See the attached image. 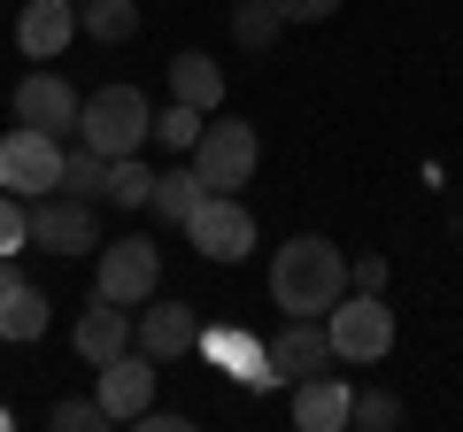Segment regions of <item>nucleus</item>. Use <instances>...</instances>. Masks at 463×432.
Segmentation results:
<instances>
[{
    "mask_svg": "<svg viewBox=\"0 0 463 432\" xmlns=\"http://www.w3.org/2000/svg\"><path fill=\"white\" fill-rule=\"evenodd\" d=\"M185 239H194L201 263H248L255 255V216L240 209V193H201V209L185 216Z\"/></svg>",
    "mask_w": 463,
    "mask_h": 432,
    "instance_id": "5",
    "label": "nucleus"
},
{
    "mask_svg": "<svg viewBox=\"0 0 463 432\" xmlns=\"http://www.w3.org/2000/svg\"><path fill=\"white\" fill-rule=\"evenodd\" d=\"M340 294H347V255L332 248L325 232H294L270 255V301H279L286 316H325Z\"/></svg>",
    "mask_w": 463,
    "mask_h": 432,
    "instance_id": "1",
    "label": "nucleus"
},
{
    "mask_svg": "<svg viewBox=\"0 0 463 432\" xmlns=\"http://www.w3.org/2000/svg\"><path fill=\"white\" fill-rule=\"evenodd\" d=\"M325 333H332V355L340 363H386L394 355V309L355 286V294H340L325 309Z\"/></svg>",
    "mask_w": 463,
    "mask_h": 432,
    "instance_id": "3",
    "label": "nucleus"
},
{
    "mask_svg": "<svg viewBox=\"0 0 463 432\" xmlns=\"http://www.w3.org/2000/svg\"><path fill=\"white\" fill-rule=\"evenodd\" d=\"M0 193H24V201L62 193V139L16 124V132L0 139Z\"/></svg>",
    "mask_w": 463,
    "mask_h": 432,
    "instance_id": "6",
    "label": "nucleus"
},
{
    "mask_svg": "<svg viewBox=\"0 0 463 432\" xmlns=\"http://www.w3.org/2000/svg\"><path fill=\"white\" fill-rule=\"evenodd\" d=\"M170 100H194V108H216V100H224V70H216V54H201V47L170 54Z\"/></svg>",
    "mask_w": 463,
    "mask_h": 432,
    "instance_id": "16",
    "label": "nucleus"
},
{
    "mask_svg": "<svg viewBox=\"0 0 463 432\" xmlns=\"http://www.w3.org/2000/svg\"><path fill=\"white\" fill-rule=\"evenodd\" d=\"M332 8H340V0H279V16H286V23H325Z\"/></svg>",
    "mask_w": 463,
    "mask_h": 432,
    "instance_id": "29",
    "label": "nucleus"
},
{
    "mask_svg": "<svg viewBox=\"0 0 463 432\" xmlns=\"http://www.w3.org/2000/svg\"><path fill=\"white\" fill-rule=\"evenodd\" d=\"M255 163H263V139H255V124H240V117L201 124V139H194V170H201V185H209V193H240V185L255 178Z\"/></svg>",
    "mask_w": 463,
    "mask_h": 432,
    "instance_id": "4",
    "label": "nucleus"
},
{
    "mask_svg": "<svg viewBox=\"0 0 463 432\" xmlns=\"http://www.w3.org/2000/svg\"><path fill=\"white\" fill-rule=\"evenodd\" d=\"M279 32H286L279 0H232V39H240V47H248V54L279 47Z\"/></svg>",
    "mask_w": 463,
    "mask_h": 432,
    "instance_id": "20",
    "label": "nucleus"
},
{
    "mask_svg": "<svg viewBox=\"0 0 463 432\" xmlns=\"http://www.w3.org/2000/svg\"><path fill=\"white\" fill-rule=\"evenodd\" d=\"M347 278L364 286V294H386V255H355V263H347Z\"/></svg>",
    "mask_w": 463,
    "mask_h": 432,
    "instance_id": "28",
    "label": "nucleus"
},
{
    "mask_svg": "<svg viewBox=\"0 0 463 432\" xmlns=\"http://www.w3.org/2000/svg\"><path fill=\"white\" fill-rule=\"evenodd\" d=\"M132 348L155 355V363H178V355L201 348V316L185 301H147V316H132Z\"/></svg>",
    "mask_w": 463,
    "mask_h": 432,
    "instance_id": "11",
    "label": "nucleus"
},
{
    "mask_svg": "<svg viewBox=\"0 0 463 432\" xmlns=\"http://www.w3.org/2000/svg\"><path fill=\"white\" fill-rule=\"evenodd\" d=\"M201 124H209V108H194V100H170V108H155V139H163L170 155H194Z\"/></svg>",
    "mask_w": 463,
    "mask_h": 432,
    "instance_id": "23",
    "label": "nucleus"
},
{
    "mask_svg": "<svg viewBox=\"0 0 463 432\" xmlns=\"http://www.w3.org/2000/svg\"><path fill=\"white\" fill-rule=\"evenodd\" d=\"M47 425H54V432H100V425H109V409H100V394H93V401H54Z\"/></svg>",
    "mask_w": 463,
    "mask_h": 432,
    "instance_id": "27",
    "label": "nucleus"
},
{
    "mask_svg": "<svg viewBox=\"0 0 463 432\" xmlns=\"http://www.w3.org/2000/svg\"><path fill=\"white\" fill-rule=\"evenodd\" d=\"M402 417H410V409H402V401L386 394V386H371V394H355V409H347V425H364V432H394Z\"/></svg>",
    "mask_w": 463,
    "mask_h": 432,
    "instance_id": "25",
    "label": "nucleus"
},
{
    "mask_svg": "<svg viewBox=\"0 0 463 432\" xmlns=\"http://www.w3.org/2000/svg\"><path fill=\"white\" fill-rule=\"evenodd\" d=\"M100 193H109V209H147L155 170L139 163V155H116V163H109V185H100Z\"/></svg>",
    "mask_w": 463,
    "mask_h": 432,
    "instance_id": "21",
    "label": "nucleus"
},
{
    "mask_svg": "<svg viewBox=\"0 0 463 432\" xmlns=\"http://www.w3.org/2000/svg\"><path fill=\"white\" fill-rule=\"evenodd\" d=\"M8 286H24V263H16V255H0V294H8Z\"/></svg>",
    "mask_w": 463,
    "mask_h": 432,
    "instance_id": "30",
    "label": "nucleus"
},
{
    "mask_svg": "<svg viewBox=\"0 0 463 432\" xmlns=\"http://www.w3.org/2000/svg\"><path fill=\"white\" fill-rule=\"evenodd\" d=\"M32 248H47V255H100V216H93V201H78V193H39L32 201Z\"/></svg>",
    "mask_w": 463,
    "mask_h": 432,
    "instance_id": "8",
    "label": "nucleus"
},
{
    "mask_svg": "<svg viewBox=\"0 0 463 432\" xmlns=\"http://www.w3.org/2000/svg\"><path fill=\"white\" fill-rule=\"evenodd\" d=\"M155 286H163V255H155V239H109V255L93 263V294L100 301H124V309H139V301H155Z\"/></svg>",
    "mask_w": 463,
    "mask_h": 432,
    "instance_id": "7",
    "label": "nucleus"
},
{
    "mask_svg": "<svg viewBox=\"0 0 463 432\" xmlns=\"http://www.w3.org/2000/svg\"><path fill=\"white\" fill-rule=\"evenodd\" d=\"M70 39H78V0H32L16 16V47L32 54V62H54Z\"/></svg>",
    "mask_w": 463,
    "mask_h": 432,
    "instance_id": "13",
    "label": "nucleus"
},
{
    "mask_svg": "<svg viewBox=\"0 0 463 432\" xmlns=\"http://www.w3.org/2000/svg\"><path fill=\"white\" fill-rule=\"evenodd\" d=\"M155 355H139V348H124V355H109L100 363V409H109V425H139V409L155 401Z\"/></svg>",
    "mask_w": 463,
    "mask_h": 432,
    "instance_id": "10",
    "label": "nucleus"
},
{
    "mask_svg": "<svg viewBox=\"0 0 463 432\" xmlns=\"http://www.w3.org/2000/svg\"><path fill=\"white\" fill-rule=\"evenodd\" d=\"M78 139L93 155H139L155 139V108H147V93H139V85H100L93 100H85L78 108Z\"/></svg>",
    "mask_w": 463,
    "mask_h": 432,
    "instance_id": "2",
    "label": "nucleus"
},
{
    "mask_svg": "<svg viewBox=\"0 0 463 432\" xmlns=\"http://www.w3.org/2000/svg\"><path fill=\"white\" fill-rule=\"evenodd\" d=\"M347 409H355V386L347 379H294V425L301 432H347Z\"/></svg>",
    "mask_w": 463,
    "mask_h": 432,
    "instance_id": "14",
    "label": "nucleus"
},
{
    "mask_svg": "<svg viewBox=\"0 0 463 432\" xmlns=\"http://www.w3.org/2000/svg\"><path fill=\"white\" fill-rule=\"evenodd\" d=\"M70 340H78V355L93 371L109 363V355H124V348H132V316H124V301H100L93 294V309L78 316V333H70Z\"/></svg>",
    "mask_w": 463,
    "mask_h": 432,
    "instance_id": "15",
    "label": "nucleus"
},
{
    "mask_svg": "<svg viewBox=\"0 0 463 432\" xmlns=\"http://www.w3.org/2000/svg\"><path fill=\"white\" fill-rule=\"evenodd\" d=\"M78 32L100 47H124L139 32V0H78Z\"/></svg>",
    "mask_w": 463,
    "mask_h": 432,
    "instance_id": "19",
    "label": "nucleus"
},
{
    "mask_svg": "<svg viewBox=\"0 0 463 432\" xmlns=\"http://www.w3.org/2000/svg\"><path fill=\"white\" fill-rule=\"evenodd\" d=\"M100 185H109V155H93L85 139H78V147H62V193L100 201Z\"/></svg>",
    "mask_w": 463,
    "mask_h": 432,
    "instance_id": "22",
    "label": "nucleus"
},
{
    "mask_svg": "<svg viewBox=\"0 0 463 432\" xmlns=\"http://www.w3.org/2000/svg\"><path fill=\"white\" fill-rule=\"evenodd\" d=\"M78 108H85V100L70 93L54 70H32V78L16 85V124H32V132H54V139L78 132Z\"/></svg>",
    "mask_w": 463,
    "mask_h": 432,
    "instance_id": "12",
    "label": "nucleus"
},
{
    "mask_svg": "<svg viewBox=\"0 0 463 432\" xmlns=\"http://www.w3.org/2000/svg\"><path fill=\"white\" fill-rule=\"evenodd\" d=\"M24 248H32V201L0 193V255H24Z\"/></svg>",
    "mask_w": 463,
    "mask_h": 432,
    "instance_id": "26",
    "label": "nucleus"
},
{
    "mask_svg": "<svg viewBox=\"0 0 463 432\" xmlns=\"http://www.w3.org/2000/svg\"><path fill=\"white\" fill-rule=\"evenodd\" d=\"M201 193H209V185H201V170L185 163V170H155V193H147V209L163 216V224H185V216L201 209Z\"/></svg>",
    "mask_w": 463,
    "mask_h": 432,
    "instance_id": "18",
    "label": "nucleus"
},
{
    "mask_svg": "<svg viewBox=\"0 0 463 432\" xmlns=\"http://www.w3.org/2000/svg\"><path fill=\"white\" fill-rule=\"evenodd\" d=\"M263 355L279 363V379H317V371H332L340 355H332V333H325V316H286L279 333H263Z\"/></svg>",
    "mask_w": 463,
    "mask_h": 432,
    "instance_id": "9",
    "label": "nucleus"
},
{
    "mask_svg": "<svg viewBox=\"0 0 463 432\" xmlns=\"http://www.w3.org/2000/svg\"><path fill=\"white\" fill-rule=\"evenodd\" d=\"M255 348H263V340H255V333H232V324H216V333H201V355H209L216 371H232V379H240V371L255 363Z\"/></svg>",
    "mask_w": 463,
    "mask_h": 432,
    "instance_id": "24",
    "label": "nucleus"
},
{
    "mask_svg": "<svg viewBox=\"0 0 463 432\" xmlns=\"http://www.w3.org/2000/svg\"><path fill=\"white\" fill-rule=\"evenodd\" d=\"M0 340H16V348H32V340H47V294H39L32 278L0 294Z\"/></svg>",
    "mask_w": 463,
    "mask_h": 432,
    "instance_id": "17",
    "label": "nucleus"
}]
</instances>
